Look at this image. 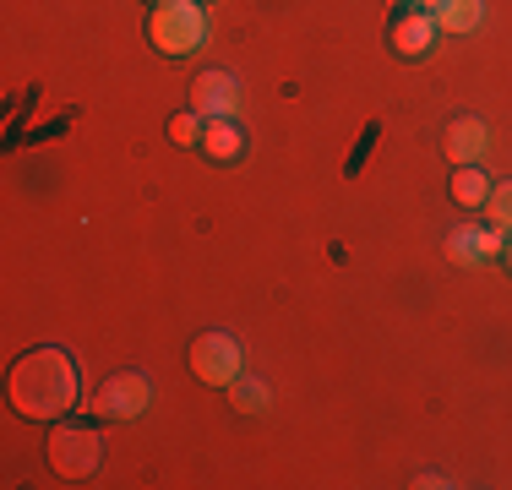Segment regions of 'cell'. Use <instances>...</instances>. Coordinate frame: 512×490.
<instances>
[{"label":"cell","instance_id":"cell-12","mask_svg":"<svg viewBox=\"0 0 512 490\" xmlns=\"http://www.w3.org/2000/svg\"><path fill=\"white\" fill-rule=\"evenodd\" d=\"M485 196H491V180L480 175V164H458V175H453V202H458V207H485Z\"/></svg>","mask_w":512,"mask_h":490},{"label":"cell","instance_id":"cell-5","mask_svg":"<svg viewBox=\"0 0 512 490\" xmlns=\"http://www.w3.org/2000/svg\"><path fill=\"white\" fill-rule=\"evenodd\" d=\"M148 376H137V371H115L109 382L93 392V414H104V420H131V414H142L148 409Z\"/></svg>","mask_w":512,"mask_h":490},{"label":"cell","instance_id":"cell-16","mask_svg":"<svg viewBox=\"0 0 512 490\" xmlns=\"http://www.w3.org/2000/svg\"><path fill=\"white\" fill-rule=\"evenodd\" d=\"M409 6L414 11H431V17H436V11H442V0H409Z\"/></svg>","mask_w":512,"mask_h":490},{"label":"cell","instance_id":"cell-15","mask_svg":"<svg viewBox=\"0 0 512 490\" xmlns=\"http://www.w3.org/2000/svg\"><path fill=\"white\" fill-rule=\"evenodd\" d=\"M262 403H267V387H262V382H240V387H235V409H240V414H256Z\"/></svg>","mask_w":512,"mask_h":490},{"label":"cell","instance_id":"cell-7","mask_svg":"<svg viewBox=\"0 0 512 490\" xmlns=\"http://www.w3.org/2000/svg\"><path fill=\"white\" fill-rule=\"evenodd\" d=\"M436 39H442V28H436V17L431 11H398L393 17V28H387V44L398 49L404 60H425L436 49Z\"/></svg>","mask_w":512,"mask_h":490},{"label":"cell","instance_id":"cell-14","mask_svg":"<svg viewBox=\"0 0 512 490\" xmlns=\"http://www.w3.org/2000/svg\"><path fill=\"white\" fill-rule=\"evenodd\" d=\"M202 126H207V120L197 115V109H186V115L169 120V142H175V147H197L202 142Z\"/></svg>","mask_w":512,"mask_h":490},{"label":"cell","instance_id":"cell-17","mask_svg":"<svg viewBox=\"0 0 512 490\" xmlns=\"http://www.w3.org/2000/svg\"><path fill=\"white\" fill-rule=\"evenodd\" d=\"M502 262L512 267V235H507V245H502Z\"/></svg>","mask_w":512,"mask_h":490},{"label":"cell","instance_id":"cell-10","mask_svg":"<svg viewBox=\"0 0 512 490\" xmlns=\"http://www.w3.org/2000/svg\"><path fill=\"white\" fill-rule=\"evenodd\" d=\"M202 153L218 158V164H235L240 153H246V131L235 126V115H218L202 126Z\"/></svg>","mask_w":512,"mask_h":490},{"label":"cell","instance_id":"cell-9","mask_svg":"<svg viewBox=\"0 0 512 490\" xmlns=\"http://www.w3.org/2000/svg\"><path fill=\"white\" fill-rule=\"evenodd\" d=\"M442 147H447V158H453V164H480V153H485V126H480L474 115L447 120Z\"/></svg>","mask_w":512,"mask_h":490},{"label":"cell","instance_id":"cell-1","mask_svg":"<svg viewBox=\"0 0 512 490\" xmlns=\"http://www.w3.org/2000/svg\"><path fill=\"white\" fill-rule=\"evenodd\" d=\"M6 392H11V409L22 420H60L82 398V371L66 349H33L11 365Z\"/></svg>","mask_w":512,"mask_h":490},{"label":"cell","instance_id":"cell-3","mask_svg":"<svg viewBox=\"0 0 512 490\" xmlns=\"http://www.w3.org/2000/svg\"><path fill=\"white\" fill-rule=\"evenodd\" d=\"M50 469L60 480H93V469H99V431H88V425H60L50 436Z\"/></svg>","mask_w":512,"mask_h":490},{"label":"cell","instance_id":"cell-11","mask_svg":"<svg viewBox=\"0 0 512 490\" xmlns=\"http://www.w3.org/2000/svg\"><path fill=\"white\" fill-rule=\"evenodd\" d=\"M480 0H442V11H436V28L442 33H474L480 28Z\"/></svg>","mask_w":512,"mask_h":490},{"label":"cell","instance_id":"cell-6","mask_svg":"<svg viewBox=\"0 0 512 490\" xmlns=\"http://www.w3.org/2000/svg\"><path fill=\"white\" fill-rule=\"evenodd\" d=\"M502 245H507V229H496V224H458L453 235H447V262L480 267V262H491V256H502Z\"/></svg>","mask_w":512,"mask_h":490},{"label":"cell","instance_id":"cell-18","mask_svg":"<svg viewBox=\"0 0 512 490\" xmlns=\"http://www.w3.org/2000/svg\"><path fill=\"white\" fill-rule=\"evenodd\" d=\"M153 6H158V0H153Z\"/></svg>","mask_w":512,"mask_h":490},{"label":"cell","instance_id":"cell-8","mask_svg":"<svg viewBox=\"0 0 512 490\" xmlns=\"http://www.w3.org/2000/svg\"><path fill=\"white\" fill-rule=\"evenodd\" d=\"M191 109H197L202 120L235 115L240 109V82L229 77V71H202V77L191 82Z\"/></svg>","mask_w":512,"mask_h":490},{"label":"cell","instance_id":"cell-13","mask_svg":"<svg viewBox=\"0 0 512 490\" xmlns=\"http://www.w3.org/2000/svg\"><path fill=\"white\" fill-rule=\"evenodd\" d=\"M485 218L512 235V180H507V186H491V196H485Z\"/></svg>","mask_w":512,"mask_h":490},{"label":"cell","instance_id":"cell-4","mask_svg":"<svg viewBox=\"0 0 512 490\" xmlns=\"http://www.w3.org/2000/svg\"><path fill=\"white\" fill-rule=\"evenodd\" d=\"M191 376L207 387H229L240 376V343L229 333H202L191 343Z\"/></svg>","mask_w":512,"mask_h":490},{"label":"cell","instance_id":"cell-2","mask_svg":"<svg viewBox=\"0 0 512 490\" xmlns=\"http://www.w3.org/2000/svg\"><path fill=\"white\" fill-rule=\"evenodd\" d=\"M207 39V11L202 0H158L153 17H148V44L158 55H191Z\"/></svg>","mask_w":512,"mask_h":490}]
</instances>
